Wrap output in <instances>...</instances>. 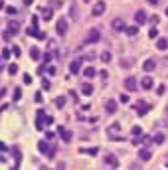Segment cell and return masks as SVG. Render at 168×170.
Here are the masks:
<instances>
[{
	"mask_svg": "<svg viewBox=\"0 0 168 170\" xmlns=\"http://www.w3.org/2000/svg\"><path fill=\"white\" fill-rule=\"evenodd\" d=\"M113 28H115V30H127L125 22H123V20H119V18H115V20H113Z\"/></svg>",
	"mask_w": 168,
	"mask_h": 170,
	"instance_id": "obj_15",
	"label": "cell"
},
{
	"mask_svg": "<svg viewBox=\"0 0 168 170\" xmlns=\"http://www.w3.org/2000/svg\"><path fill=\"white\" fill-rule=\"evenodd\" d=\"M133 63H134L133 57H121V67H131Z\"/></svg>",
	"mask_w": 168,
	"mask_h": 170,
	"instance_id": "obj_18",
	"label": "cell"
},
{
	"mask_svg": "<svg viewBox=\"0 0 168 170\" xmlns=\"http://www.w3.org/2000/svg\"><path fill=\"white\" fill-rule=\"evenodd\" d=\"M59 135H61V138H63L65 142H69V140H71V133L67 131L65 127H59Z\"/></svg>",
	"mask_w": 168,
	"mask_h": 170,
	"instance_id": "obj_13",
	"label": "cell"
},
{
	"mask_svg": "<svg viewBox=\"0 0 168 170\" xmlns=\"http://www.w3.org/2000/svg\"><path fill=\"white\" fill-rule=\"evenodd\" d=\"M42 16H44L45 20H50V18H52V8H44V10H42Z\"/></svg>",
	"mask_w": 168,
	"mask_h": 170,
	"instance_id": "obj_25",
	"label": "cell"
},
{
	"mask_svg": "<svg viewBox=\"0 0 168 170\" xmlns=\"http://www.w3.org/2000/svg\"><path fill=\"white\" fill-rule=\"evenodd\" d=\"M18 28H20V26H18V22H16V20L12 22V20H10V26H8V32H6V38H10L12 34H16V32H18Z\"/></svg>",
	"mask_w": 168,
	"mask_h": 170,
	"instance_id": "obj_9",
	"label": "cell"
},
{
	"mask_svg": "<svg viewBox=\"0 0 168 170\" xmlns=\"http://www.w3.org/2000/svg\"><path fill=\"white\" fill-rule=\"evenodd\" d=\"M105 8H107V4H105V2H95V6H93L91 14H93V16H101V14L105 12Z\"/></svg>",
	"mask_w": 168,
	"mask_h": 170,
	"instance_id": "obj_5",
	"label": "cell"
},
{
	"mask_svg": "<svg viewBox=\"0 0 168 170\" xmlns=\"http://www.w3.org/2000/svg\"><path fill=\"white\" fill-rule=\"evenodd\" d=\"M136 83H138V81L134 79V77H127V79H125V89H127V91H136V89H138Z\"/></svg>",
	"mask_w": 168,
	"mask_h": 170,
	"instance_id": "obj_4",
	"label": "cell"
},
{
	"mask_svg": "<svg viewBox=\"0 0 168 170\" xmlns=\"http://www.w3.org/2000/svg\"><path fill=\"white\" fill-rule=\"evenodd\" d=\"M158 36V32H156V28H152V30H150V38H156Z\"/></svg>",
	"mask_w": 168,
	"mask_h": 170,
	"instance_id": "obj_33",
	"label": "cell"
},
{
	"mask_svg": "<svg viewBox=\"0 0 168 170\" xmlns=\"http://www.w3.org/2000/svg\"><path fill=\"white\" fill-rule=\"evenodd\" d=\"M154 67H156V61L154 59H146L145 63H143V69L145 71H154Z\"/></svg>",
	"mask_w": 168,
	"mask_h": 170,
	"instance_id": "obj_11",
	"label": "cell"
},
{
	"mask_svg": "<svg viewBox=\"0 0 168 170\" xmlns=\"http://www.w3.org/2000/svg\"><path fill=\"white\" fill-rule=\"evenodd\" d=\"M148 109H150V107H148L146 103H138V105H136V111H138V115H146V113H148Z\"/></svg>",
	"mask_w": 168,
	"mask_h": 170,
	"instance_id": "obj_16",
	"label": "cell"
},
{
	"mask_svg": "<svg viewBox=\"0 0 168 170\" xmlns=\"http://www.w3.org/2000/svg\"><path fill=\"white\" fill-rule=\"evenodd\" d=\"M166 16H168V8H166Z\"/></svg>",
	"mask_w": 168,
	"mask_h": 170,
	"instance_id": "obj_40",
	"label": "cell"
},
{
	"mask_svg": "<svg viewBox=\"0 0 168 170\" xmlns=\"http://www.w3.org/2000/svg\"><path fill=\"white\" fill-rule=\"evenodd\" d=\"M30 56H32L34 59H40V50H38V47H32V50H30Z\"/></svg>",
	"mask_w": 168,
	"mask_h": 170,
	"instance_id": "obj_24",
	"label": "cell"
},
{
	"mask_svg": "<svg viewBox=\"0 0 168 170\" xmlns=\"http://www.w3.org/2000/svg\"><path fill=\"white\" fill-rule=\"evenodd\" d=\"M152 83H154V81L150 79V77H143V81H140L143 89H152Z\"/></svg>",
	"mask_w": 168,
	"mask_h": 170,
	"instance_id": "obj_17",
	"label": "cell"
},
{
	"mask_svg": "<svg viewBox=\"0 0 168 170\" xmlns=\"http://www.w3.org/2000/svg\"><path fill=\"white\" fill-rule=\"evenodd\" d=\"M20 97H22V91H20L18 87H16V89H14V101H18Z\"/></svg>",
	"mask_w": 168,
	"mask_h": 170,
	"instance_id": "obj_29",
	"label": "cell"
},
{
	"mask_svg": "<svg viewBox=\"0 0 168 170\" xmlns=\"http://www.w3.org/2000/svg\"><path fill=\"white\" fill-rule=\"evenodd\" d=\"M85 75H87V77H93V75H95V67H87L85 69Z\"/></svg>",
	"mask_w": 168,
	"mask_h": 170,
	"instance_id": "obj_28",
	"label": "cell"
},
{
	"mask_svg": "<svg viewBox=\"0 0 168 170\" xmlns=\"http://www.w3.org/2000/svg\"><path fill=\"white\" fill-rule=\"evenodd\" d=\"M56 32L59 36H65L67 34V20H65V18H59V22L56 24Z\"/></svg>",
	"mask_w": 168,
	"mask_h": 170,
	"instance_id": "obj_2",
	"label": "cell"
},
{
	"mask_svg": "<svg viewBox=\"0 0 168 170\" xmlns=\"http://www.w3.org/2000/svg\"><path fill=\"white\" fill-rule=\"evenodd\" d=\"M111 59H113L111 52H103V54H101V61H105V63H109Z\"/></svg>",
	"mask_w": 168,
	"mask_h": 170,
	"instance_id": "obj_21",
	"label": "cell"
},
{
	"mask_svg": "<svg viewBox=\"0 0 168 170\" xmlns=\"http://www.w3.org/2000/svg\"><path fill=\"white\" fill-rule=\"evenodd\" d=\"M152 140H154L156 145H162V142H164V135H162V133H158L156 136H152Z\"/></svg>",
	"mask_w": 168,
	"mask_h": 170,
	"instance_id": "obj_23",
	"label": "cell"
},
{
	"mask_svg": "<svg viewBox=\"0 0 168 170\" xmlns=\"http://www.w3.org/2000/svg\"><path fill=\"white\" fill-rule=\"evenodd\" d=\"M83 152H87V154H97V148H87V150H83Z\"/></svg>",
	"mask_w": 168,
	"mask_h": 170,
	"instance_id": "obj_31",
	"label": "cell"
},
{
	"mask_svg": "<svg viewBox=\"0 0 168 170\" xmlns=\"http://www.w3.org/2000/svg\"><path fill=\"white\" fill-rule=\"evenodd\" d=\"M42 85H44V89H50V81H48V79L42 81Z\"/></svg>",
	"mask_w": 168,
	"mask_h": 170,
	"instance_id": "obj_34",
	"label": "cell"
},
{
	"mask_svg": "<svg viewBox=\"0 0 168 170\" xmlns=\"http://www.w3.org/2000/svg\"><path fill=\"white\" fill-rule=\"evenodd\" d=\"M99 40H101V34H99V30L91 28L89 32H87V38H85V42H87V44H95V42H99Z\"/></svg>",
	"mask_w": 168,
	"mask_h": 170,
	"instance_id": "obj_1",
	"label": "cell"
},
{
	"mask_svg": "<svg viewBox=\"0 0 168 170\" xmlns=\"http://www.w3.org/2000/svg\"><path fill=\"white\" fill-rule=\"evenodd\" d=\"M105 162H107L111 168H117V166H119V160H117V156H113V154H107V156H105Z\"/></svg>",
	"mask_w": 168,
	"mask_h": 170,
	"instance_id": "obj_8",
	"label": "cell"
},
{
	"mask_svg": "<svg viewBox=\"0 0 168 170\" xmlns=\"http://www.w3.org/2000/svg\"><path fill=\"white\" fill-rule=\"evenodd\" d=\"M69 71L71 73H79V61H71L69 63Z\"/></svg>",
	"mask_w": 168,
	"mask_h": 170,
	"instance_id": "obj_22",
	"label": "cell"
},
{
	"mask_svg": "<svg viewBox=\"0 0 168 170\" xmlns=\"http://www.w3.org/2000/svg\"><path fill=\"white\" fill-rule=\"evenodd\" d=\"M156 47L158 50H166L168 47V38H158L156 40Z\"/></svg>",
	"mask_w": 168,
	"mask_h": 170,
	"instance_id": "obj_14",
	"label": "cell"
},
{
	"mask_svg": "<svg viewBox=\"0 0 168 170\" xmlns=\"http://www.w3.org/2000/svg\"><path fill=\"white\" fill-rule=\"evenodd\" d=\"M127 36H136L138 34V26H127Z\"/></svg>",
	"mask_w": 168,
	"mask_h": 170,
	"instance_id": "obj_19",
	"label": "cell"
},
{
	"mask_svg": "<svg viewBox=\"0 0 168 170\" xmlns=\"http://www.w3.org/2000/svg\"><path fill=\"white\" fill-rule=\"evenodd\" d=\"M81 91H83V95H91V93H93V85H89V83H83Z\"/></svg>",
	"mask_w": 168,
	"mask_h": 170,
	"instance_id": "obj_20",
	"label": "cell"
},
{
	"mask_svg": "<svg viewBox=\"0 0 168 170\" xmlns=\"http://www.w3.org/2000/svg\"><path fill=\"white\" fill-rule=\"evenodd\" d=\"M48 73H52V75H54V73H56V67H54V65H50V67H48Z\"/></svg>",
	"mask_w": 168,
	"mask_h": 170,
	"instance_id": "obj_37",
	"label": "cell"
},
{
	"mask_svg": "<svg viewBox=\"0 0 168 170\" xmlns=\"http://www.w3.org/2000/svg\"><path fill=\"white\" fill-rule=\"evenodd\" d=\"M105 109H107V113L109 115H113L115 111H117V101H115V99H109L107 105H105Z\"/></svg>",
	"mask_w": 168,
	"mask_h": 170,
	"instance_id": "obj_10",
	"label": "cell"
},
{
	"mask_svg": "<svg viewBox=\"0 0 168 170\" xmlns=\"http://www.w3.org/2000/svg\"><path fill=\"white\" fill-rule=\"evenodd\" d=\"M24 4H32V0H24Z\"/></svg>",
	"mask_w": 168,
	"mask_h": 170,
	"instance_id": "obj_38",
	"label": "cell"
},
{
	"mask_svg": "<svg viewBox=\"0 0 168 170\" xmlns=\"http://www.w3.org/2000/svg\"><path fill=\"white\" fill-rule=\"evenodd\" d=\"M8 73H10V75H16V73H18V65H16V63L8 65Z\"/></svg>",
	"mask_w": 168,
	"mask_h": 170,
	"instance_id": "obj_26",
	"label": "cell"
},
{
	"mask_svg": "<svg viewBox=\"0 0 168 170\" xmlns=\"http://www.w3.org/2000/svg\"><path fill=\"white\" fill-rule=\"evenodd\" d=\"M12 52H14L16 56H20V47H18V45H14V47H12Z\"/></svg>",
	"mask_w": 168,
	"mask_h": 170,
	"instance_id": "obj_35",
	"label": "cell"
},
{
	"mask_svg": "<svg viewBox=\"0 0 168 170\" xmlns=\"http://www.w3.org/2000/svg\"><path fill=\"white\" fill-rule=\"evenodd\" d=\"M24 83H32V77H30V75H28V73H26V75H24Z\"/></svg>",
	"mask_w": 168,
	"mask_h": 170,
	"instance_id": "obj_32",
	"label": "cell"
},
{
	"mask_svg": "<svg viewBox=\"0 0 168 170\" xmlns=\"http://www.w3.org/2000/svg\"><path fill=\"white\" fill-rule=\"evenodd\" d=\"M6 12H8V14H16V8H12V6H8V8H6Z\"/></svg>",
	"mask_w": 168,
	"mask_h": 170,
	"instance_id": "obj_36",
	"label": "cell"
},
{
	"mask_svg": "<svg viewBox=\"0 0 168 170\" xmlns=\"http://www.w3.org/2000/svg\"><path fill=\"white\" fill-rule=\"evenodd\" d=\"M63 105H65V99H63V97H57V99H56V107H59V109H61Z\"/></svg>",
	"mask_w": 168,
	"mask_h": 170,
	"instance_id": "obj_27",
	"label": "cell"
},
{
	"mask_svg": "<svg viewBox=\"0 0 168 170\" xmlns=\"http://www.w3.org/2000/svg\"><path fill=\"white\" fill-rule=\"evenodd\" d=\"M138 158L146 162V160H150V158H152V152H150L148 148H140V150H138Z\"/></svg>",
	"mask_w": 168,
	"mask_h": 170,
	"instance_id": "obj_7",
	"label": "cell"
},
{
	"mask_svg": "<svg viewBox=\"0 0 168 170\" xmlns=\"http://www.w3.org/2000/svg\"><path fill=\"white\" fill-rule=\"evenodd\" d=\"M134 20H136V24H145V22H146L145 10H138V12H136V14H134Z\"/></svg>",
	"mask_w": 168,
	"mask_h": 170,
	"instance_id": "obj_12",
	"label": "cell"
},
{
	"mask_svg": "<svg viewBox=\"0 0 168 170\" xmlns=\"http://www.w3.org/2000/svg\"><path fill=\"white\" fill-rule=\"evenodd\" d=\"M133 135H138V136H140V135H143V129H138V127H134V129H133Z\"/></svg>",
	"mask_w": 168,
	"mask_h": 170,
	"instance_id": "obj_30",
	"label": "cell"
},
{
	"mask_svg": "<svg viewBox=\"0 0 168 170\" xmlns=\"http://www.w3.org/2000/svg\"><path fill=\"white\" fill-rule=\"evenodd\" d=\"M38 148H40V152H45L48 156H54V148H50V145H48V142H44V140L38 145Z\"/></svg>",
	"mask_w": 168,
	"mask_h": 170,
	"instance_id": "obj_6",
	"label": "cell"
},
{
	"mask_svg": "<svg viewBox=\"0 0 168 170\" xmlns=\"http://www.w3.org/2000/svg\"><path fill=\"white\" fill-rule=\"evenodd\" d=\"M148 2H150V4H156V2H158V0H148Z\"/></svg>",
	"mask_w": 168,
	"mask_h": 170,
	"instance_id": "obj_39",
	"label": "cell"
},
{
	"mask_svg": "<svg viewBox=\"0 0 168 170\" xmlns=\"http://www.w3.org/2000/svg\"><path fill=\"white\" fill-rule=\"evenodd\" d=\"M107 131H109V135H111V138H115V140H121V138H123V136H119V135H117V133L121 131V125H119V123H113V125L109 127Z\"/></svg>",
	"mask_w": 168,
	"mask_h": 170,
	"instance_id": "obj_3",
	"label": "cell"
}]
</instances>
